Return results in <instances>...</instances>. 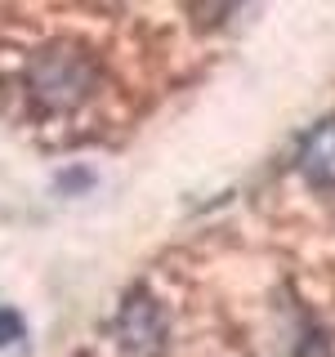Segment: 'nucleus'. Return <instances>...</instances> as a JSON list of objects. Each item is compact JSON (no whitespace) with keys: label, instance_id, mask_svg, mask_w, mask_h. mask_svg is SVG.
<instances>
[{"label":"nucleus","instance_id":"f257e3e1","mask_svg":"<svg viewBox=\"0 0 335 357\" xmlns=\"http://www.w3.org/2000/svg\"><path fill=\"white\" fill-rule=\"evenodd\" d=\"M27 76H31V94L40 103H76L94 85V72L76 50H50Z\"/></svg>","mask_w":335,"mask_h":357},{"label":"nucleus","instance_id":"f03ea898","mask_svg":"<svg viewBox=\"0 0 335 357\" xmlns=\"http://www.w3.org/2000/svg\"><path fill=\"white\" fill-rule=\"evenodd\" d=\"M295 165L313 183H335V121H322V126L308 134L299 156H295Z\"/></svg>","mask_w":335,"mask_h":357},{"label":"nucleus","instance_id":"7ed1b4c3","mask_svg":"<svg viewBox=\"0 0 335 357\" xmlns=\"http://www.w3.org/2000/svg\"><path fill=\"white\" fill-rule=\"evenodd\" d=\"M148 321H156L152 299H130L126 321H121V335H126V344H134V335H143V349H148V344H152V335H156V326H148Z\"/></svg>","mask_w":335,"mask_h":357}]
</instances>
